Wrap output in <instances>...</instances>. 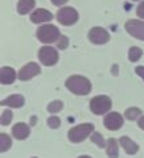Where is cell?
Returning <instances> with one entry per match:
<instances>
[{"instance_id":"obj_24","label":"cell","mask_w":144,"mask_h":158,"mask_svg":"<svg viewBox=\"0 0 144 158\" xmlns=\"http://www.w3.org/2000/svg\"><path fill=\"white\" fill-rule=\"evenodd\" d=\"M47 124H49L50 128L56 129V128H59V126H60V119L58 116H50L47 119Z\"/></svg>"},{"instance_id":"obj_26","label":"cell","mask_w":144,"mask_h":158,"mask_svg":"<svg viewBox=\"0 0 144 158\" xmlns=\"http://www.w3.org/2000/svg\"><path fill=\"white\" fill-rule=\"evenodd\" d=\"M137 16L139 17H142V19H144V2H142L140 4H139V7H137Z\"/></svg>"},{"instance_id":"obj_11","label":"cell","mask_w":144,"mask_h":158,"mask_svg":"<svg viewBox=\"0 0 144 158\" xmlns=\"http://www.w3.org/2000/svg\"><path fill=\"white\" fill-rule=\"evenodd\" d=\"M16 78V72L13 68L11 67H3L0 69V82L3 85H8V84H12Z\"/></svg>"},{"instance_id":"obj_27","label":"cell","mask_w":144,"mask_h":158,"mask_svg":"<svg viewBox=\"0 0 144 158\" xmlns=\"http://www.w3.org/2000/svg\"><path fill=\"white\" fill-rule=\"evenodd\" d=\"M135 73L137 76H140L143 80H144V67H136L135 68Z\"/></svg>"},{"instance_id":"obj_6","label":"cell","mask_w":144,"mask_h":158,"mask_svg":"<svg viewBox=\"0 0 144 158\" xmlns=\"http://www.w3.org/2000/svg\"><path fill=\"white\" fill-rule=\"evenodd\" d=\"M56 19L62 25L70 26V25H73L75 22L77 21L79 15L76 12V9H73L71 7H66V8H62L59 12H58Z\"/></svg>"},{"instance_id":"obj_25","label":"cell","mask_w":144,"mask_h":158,"mask_svg":"<svg viewBox=\"0 0 144 158\" xmlns=\"http://www.w3.org/2000/svg\"><path fill=\"white\" fill-rule=\"evenodd\" d=\"M67 46H68V38L66 35L60 37L59 42H58V47H59L60 50H64V48H67Z\"/></svg>"},{"instance_id":"obj_8","label":"cell","mask_w":144,"mask_h":158,"mask_svg":"<svg viewBox=\"0 0 144 158\" xmlns=\"http://www.w3.org/2000/svg\"><path fill=\"white\" fill-rule=\"evenodd\" d=\"M89 39H90V42H93L94 44H103L110 39V35H109V33L103 29V27L96 26V27H92L90 29Z\"/></svg>"},{"instance_id":"obj_22","label":"cell","mask_w":144,"mask_h":158,"mask_svg":"<svg viewBox=\"0 0 144 158\" xmlns=\"http://www.w3.org/2000/svg\"><path fill=\"white\" fill-rule=\"evenodd\" d=\"M90 140L93 141L94 144L98 145L100 148H105V146H106L105 140H103V137L101 136V133H98V132H94L93 135H92V136H90Z\"/></svg>"},{"instance_id":"obj_12","label":"cell","mask_w":144,"mask_h":158,"mask_svg":"<svg viewBox=\"0 0 144 158\" xmlns=\"http://www.w3.org/2000/svg\"><path fill=\"white\" fill-rule=\"evenodd\" d=\"M30 20L34 22V24H41V22L53 20V15H51L49 10H46V9H37V10H34V12L32 13Z\"/></svg>"},{"instance_id":"obj_7","label":"cell","mask_w":144,"mask_h":158,"mask_svg":"<svg viewBox=\"0 0 144 158\" xmlns=\"http://www.w3.org/2000/svg\"><path fill=\"white\" fill-rule=\"evenodd\" d=\"M124 27H126V30L129 31L130 35L144 41V22L136 21V20H130L126 22Z\"/></svg>"},{"instance_id":"obj_1","label":"cell","mask_w":144,"mask_h":158,"mask_svg":"<svg viewBox=\"0 0 144 158\" xmlns=\"http://www.w3.org/2000/svg\"><path fill=\"white\" fill-rule=\"evenodd\" d=\"M66 86L70 92H72L76 95H86L90 92L92 84L88 78L83 76H71L66 81Z\"/></svg>"},{"instance_id":"obj_10","label":"cell","mask_w":144,"mask_h":158,"mask_svg":"<svg viewBox=\"0 0 144 158\" xmlns=\"http://www.w3.org/2000/svg\"><path fill=\"white\" fill-rule=\"evenodd\" d=\"M39 65L36 63H29L26 64L24 68H21L19 72V78L21 81H26V80H30V78L36 77L37 75H39Z\"/></svg>"},{"instance_id":"obj_14","label":"cell","mask_w":144,"mask_h":158,"mask_svg":"<svg viewBox=\"0 0 144 158\" xmlns=\"http://www.w3.org/2000/svg\"><path fill=\"white\" fill-rule=\"evenodd\" d=\"M24 97L20 94H15V95H11V97L5 98L2 101V105L3 106H11V107H15V109H19V107L24 106Z\"/></svg>"},{"instance_id":"obj_30","label":"cell","mask_w":144,"mask_h":158,"mask_svg":"<svg viewBox=\"0 0 144 158\" xmlns=\"http://www.w3.org/2000/svg\"><path fill=\"white\" fill-rule=\"evenodd\" d=\"M79 158H90V157H88V156H81V157H79Z\"/></svg>"},{"instance_id":"obj_17","label":"cell","mask_w":144,"mask_h":158,"mask_svg":"<svg viewBox=\"0 0 144 158\" xmlns=\"http://www.w3.org/2000/svg\"><path fill=\"white\" fill-rule=\"evenodd\" d=\"M107 156L110 158L118 157V144L114 139H109L107 141Z\"/></svg>"},{"instance_id":"obj_5","label":"cell","mask_w":144,"mask_h":158,"mask_svg":"<svg viewBox=\"0 0 144 158\" xmlns=\"http://www.w3.org/2000/svg\"><path fill=\"white\" fill-rule=\"evenodd\" d=\"M38 58L39 60L42 61L43 65H54L56 64L58 59H59V55H58L56 50L50 47V46H45V47H41L38 51Z\"/></svg>"},{"instance_id":"obj_29","label":"cell","mask_w":144,"mask_h":158,"mask_svg":"<svg viewBox=\"0 0 144 158\" xmlns=\"http://www.w3.org/2000/svg\"><path fill=\"white\" fill-rule=\"evenodd\" d=\"M139 127L143 129V131H144V116H142L140 118V120H139Z\"/></svg>"},{"instance_id":"obj_3","label":"cell","mask_w":144,"mask_h":158,"mask_svg":"<svg viewBox=\"0 0 144 158\" xmlns=\"http://www.w3.org/2000/svg\"><path fill=\"white\" fill-rule=\"evenodd\" d=\"M37 38L43 43H53L60 38V31L54 25H42L37 30Z\"/></svg>"},{"instance_id":"obj_13","label":"cell","mask_w":144,"mask_h":158,"mask_svg":"<svg viewBox=\"0 0 144 158\" xmlns=\"http://www.w3.org/2000/svg\"><path fill=\"white\" fill-rule=\"evenodd\" d=\"M29 132H30V129H29V126H26L25 123H17L12 129L13 136L17 140H25L29 136Z\"/></svg>"},{"instance_id":"obj_9","label":"cell","mask_w":144,"mask_h":158,"mask_svg":"<svg viewBox=\"0 0 144 158\" xmlns=\"http://www.w3.org/2000/svg\"><path fill=\"white\" fill-rule=\"evenodd\" d=\"M103 124H105V127L107 129H110V131H117V129H119L123 126V118L120 114H118V112H110V114H107L105 116Z\"/></svg>"},{"instance_id":"obj_28","label":"cell","mask_w":144,"mask_h":158,"mask_svg":"<svg viewBox=\"0 0 144 158\" xmlns=\"http://www.w3.org/2000/svg\"><path fill=\"white\" fill-rule=\"evenodd\" d=\"M51 3H53L54 5H58V7H60V5L66 4L67 0H51Z\"/></svg>"},{"instance_id":"obj_19","label":"cell","mask_w":144,"mask_h":158,"mask_svg":"<svg viewBox=\"0 0 144 158\" xmlns=\"http://www.w3.org/2000/svg\"><path fill=\"white\" fill-rule=\"evenodd\" d=\"M142 54H143L142 48H139V47H131L130 51H129V59L131 61H137L142 58Z\"/></svg>"},{"instance_id":"obj_23","label":"cell","mask_w":144,"mask_h":158,"mask_svg":"<svg viewBox=\"0 0 144 158\" xmlns=\"http://www.w3.org/2000/svg\"><path fill=\"white\" fill-rule=\"evenodd\" d=\"M13 118V114L11 110H4L3 111V115H2V119H0V123L3 124V126H8V124L11 123V120H12Z\"/></svg>"},{"instance_id":"obj_31","label":"cell","mask_w":144,"mask_h":158,"mask_svg":"<svg viewBox=\"0 0 144 158\" xmlns=\"http://www.w3.org/2000/svg\"><path fill=\"white\" fill-rule=\"evenodd\" d=\"M32 158H37V157H32Z\"/></svg>"},{"instance_id":"obj_15","label":"cell","mask_w":144,"mask_h":158,"mask_svg":"<svg viewBox=\"0 0 144 158\" xmlns=\"http://www.w3.org/2000/svg\"><path fill=\"white\" fill-rule=\"evenodd\" d=\"M119 143H120V145L123 146V149H124V152L127 154H135L137 150H139V146H137V144H135L134 141H132L131 139H129V137H120V140H119Z\"/></svg>"},{"instance_id":"obj_21","label":"cell","mask_w":144,"mask_h":158,"mask_svg":"<svg viewBox=\"0 0 144 158\" xmlns=\"http://www.w3.org/2000/svg\"><path fill=\"white\" fill-rule=\"evenodd\" d=\"M62 109H63L62 101H53V102L47 106V110H49V112H51V114H56V112H59Z\"/></svg>"},{"instance_id":"obj_4","label":"cell","mask_w":144,"mask_h":158,"mask_svg":"<svg viewBox=\"0 0 144 158\" xmlns=\"http://www.w3.org/2000/svg\"><path fill=\"white\" fill-rule=\"evenodd\" d=\"M111 109V99L105 95H98L90 99V111L96 115H103Z\"/></svg>"},{"instance_id":"obj_2","label":"cell","mask_w":144,"mask_h":158,"mask_svg":"<svg viewBox=\"0 0 144 158\" xmlns=\"http://www.w3.org/2000/svg\"><path fill=\"white\" fill-rule=\"evenodd\" d=\"M93 129H94V127H93V124H90V123L79 124V126L70 129V132H68V140H70L71 143H81V141H84L93 132Z\"/></svg>"},{"instance_id":"obj_18","label":"cell","mask_w":144,"mask_h":158,"mask_svg":"<svg viewBox=\"0 0 144 158\" xmlns=\"http://www.w3.org/2000/svg\"><path fill=\"white\" fill-rule=\"evenodd\" d=\"M11 145H12V140H11L8 135L0 133V152H2V153L7 152L11 148Z\"/></svg>"},{"instance_id":"obj_20","label":"cell","mask_w":144,"mask_h":158,"mask_svg":"<svg viewBox=\"0 0 144 158\" xmlns=\"http://www.w3.org/2000/svg\"><path fill=\"white\" fill-rule=\"evenodd\" d=\"M124 115H126V118H127L129 120H135L137 116L142 115V111H140V109H136V107H131V109L126 110Z\"/></svg>"},{"instance_id":"obj_16","label":"cell","mask_w":144,"mask_h":158,"mask_svg":"<svg viewBox=\"0 0 144 158\" xmlns=\"http://www.w3.org/2000/svg\"><path fill=\"white\" fill-rule=\"evenodd\" d=\"M34 5H36L34 0H20L17 4V10L20 15H26L34 8Z\"/></svg>"}]
</instances>
